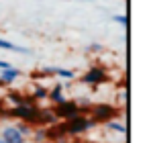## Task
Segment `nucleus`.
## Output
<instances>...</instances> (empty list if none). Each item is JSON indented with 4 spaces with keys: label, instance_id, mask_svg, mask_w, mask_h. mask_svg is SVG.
Here are the masks:
<instances>
[{
    "label": "nucleus",
    "instance_id": "obj_18",
    "mask_svg": "<svg viewBox=\"0 0 149 143\" xmlns=\"http://www.w3.org/2000/svg\"><path fill=\"white\" fill-rule=\"evenodd\" d=\"M88 51H90V53H100V51H102V45H100V43H92V45L88 47Z\"/></svg>",
    "mask_w": 149,
    "mask_h": 143
},
{
    "label": "nucleus",
    "instance_id": "obj_5",
    "mask_svg": "<svg viewBox=\"0 0 149 143\" xmlns=\"http://www.w3.org/2000/svg\"><path fill=\"white\" fill-rule=\"evenodd\" d=\"M51 108H53V112H55V116H57L59 121H68V119H72V116H76V114H82L78 102H76V100H68V98H65L63 102H59V104H53Z\"/></svg>",
    "mask_w": 149,
    "mask_h": 143
},
{
    "label": "nucleus",
    "instance_id": "obj_3",
    "mask_svg": "<svg viewBox=\"0 0 149 143\" xmlns=\"http://www.w3.org/2000/svg\"><path fill=\"white\" fill-rule=\"evenodd\" d=\"M88 114L96 121V125H100V123H108V121L116 119V116L120 114V110H118L114 104L98 102V104H92V106H90V112H88Z\"/></svg>",
    "mask_w": 149,
    "mask_h": 143
},
{
    "label": "nucleus",
    "instance_id": "obj_19",
    "mask_svg": "<svg viewBox=\"0 0 149 143\" xmlns=\"http://www.w3.org/2000/svg\"><path fill=\"white\" fill-rule=\"evenodd\" d=\"M6 68H13V63L6 59H0V70H6Z\"/></svg>",
    "mask_w": 149,
    "mask_h": 143
},
{
    "label": "nucleus",
    "instance_id": "obj_10",
    "mask_svg": "<svg viewBox=\"0 0 149 143\" xmlns=\"http://www.w3.org/2000/svg\"><path fill=\"white\" fill-rule=\"evenodd\" d=\"M0 49H4V51H13V53H21V55H31V49L27 47H21V45H15L13 41H6L0 37Z\"/></svg>",
    "mask_w": 149,
    "mask_h": 143
},
{
    "label": "nucleus",
    "instance_id": "obj_4",
    "mask_svg": "<svg viewBox=\"0 0 149 143\" xmlns=\"http://www.w3.org/2000/svg\"><path fill=\"white\" fill-rule=\"evenodd\" d=\"M110 78H108V72L102 68V66H92L84 76H82V84H86V86H92V88H98V86H102V84H106Z\"/></svg>",
    "mask_w": 149,
    "mask_h": 143
},
{
    "label": "nucleus",
    "instance_id": "obj_7",
    "mask_svg": "<svg viewBox=\"0 0 149 143\" xmlns=\"http://www.w3.org/2000/svg\"><path fill=\"white\" fill-rule=\"evenodd\" d=\"M59 119L55 116L53 108H41L39 110V119H37V127H51L55 125Z\"/></svg>",
    "mask_w": 149,
    "mask_h": 143
},
{
    "label": "nucleus",
    "instance_id": "obj_1",
    "mask_svg": "<svg viewBox=\"0 0 149 143\" xmlns=\"http://www.w3.org/2000/svg\"><path fill=\"white\" fill-rule=\"evenodd\" d=\"M39 110H41V106H39L37 102H35V104H19V106L6 108V119H17V121L29 123L31 127H37Z\"/></svg>",
    "mask_w": 149,
    "mask_h": 143
},
{
    "label": "nucleus",
    "instance_id": "obj_8",
    "mask_svg": "<svg viewBox=\"0 0 149 143\" xmlns=\"http://www.w3.org/2000/svg\"><path fill=\"white\" fill-rule=\"evenodd\" d=\"M19 76H23V72H21V70H17V68L0 70V82H2L4 86H10L15 80H19Z\"/></svg>",
    "mask_w": 149,
    "mask_h": 143
},
{
    "label": "nucleus",
    "instance_id": "obj_16",
    "mask_svg": "<svg viewBox=\"0 0 149 143\" xmlns=\"http://www.w3.org/2000/svg\"><path fill=\"white\" fill-rule=\"evenodd\" d=\"M53 74L59 76V78H63V80H74L76 78V74L72 70H65V68H53Z\"/></svg>",
    "mask_w": 149,
    "mask_h": 143
},
{
    "label": "nucleus",
    "instance_id": "obj_11",
    "mask_svg": "<svg viewBox=\"0 0 149 143\" xmlns=\"http://www.w3.org/2000/svg\"><path fill=\"white\" fill-rule=\"evenodd\" d=\"M47 100H51V104H59V102H63V100H65V96H63V84H55V86L49 90Z\"/></svg>",
    "mask_w": 149,
    "mask_h": 143
},
{
    "label": "nucleus",
    "instance_id": "obj_21",
    "mask_svg": "<svg viewBox=\"0 0 149 143\" xmlns=\"http://www.w3.org/2000/svg\"><path fill=\"white\" fill-rule=\"evenodd\" d=\"M0 88H4V84H2V82H0Z\"/></svg>",
    "mask_w": 149,
    "mask_h": 143
},
{
    "label": "nucleus",
    "instance_id": "obj_15",
    "mask_svg": "<svg viewBox=\"0 0 149 143\" xmlns=\"http://www.w3.org/2000/svg\"><path fill=\"white\" fill-rule=\"evenodd\" d=\"M15 129H17L23 137H31V133H33V127H31L29 123H23V121H19V123L15 125Z\"/></svg>",
    "mask_w": 149,
    "mask_h": 143
},
{
    "label": "nucleus",
    "instance_id": "obj_9",
    "mask_svg": "<svg viewBox=\"0 0 149 143\" xmlns=\"http://www.w3.org/2000/svg\"><path fill=\"white\" fill-rule=\"evenodd\" d=\"M4 100L10 102V106H19V104H27V94L21 90H8L4 94Z\"/></svg>",
    "mask_w": 149,
    "mask_h": 143
},
{
    "label": "nucleus",
    "instance_id": "obj_17",
    "mask_svg": "<svg viewBox=\"0 0 149 143\" xmlns=\"http://www.w3.org/2000/svg\"><path fill=\"white\" fill-rule=\"evenodd\" d=\"M112 21H114V23H118V25H123V27H127V25H129V17H127V15H114V17H112Z\"/></svg>",
    "mask_w": 149,
    "mask_h": 143
},
{
    "label": "nucleus",
    "instance_id": "obj_20",
    "mask_svg": "<svg viewBox=\"0 0 149 143\" xmlns=\"http://www.w3.org/2000/svg\"><path fill=\"white\" fill-rule=\"evenodd\" d=\"M0 143H6V141H4V139H2V137H0Z\"/></svg>",
    "mask_w": 149,
    "mask_h": 143
},
{
    "label": "nucleus",
    "instance_id": "obj_12",
    "mask_svg": "<svg viewBox=\"0 0 149 143\" xmlns=\"http://www.w3.org/2000/svg\"><path fill=\"white\" fill-rule=\"evenodd\" d=\"M47 94H49V88H45V86H41V84L33 86V92H31V96H33L37 102H41V100H47Z\"/></svg>",
    "mask_w": 149,
    "mask_h": 143
},
{
    "label": "nucleus",
    "instance_id": "obj_13",
    "mask_svg": "<svg viewBox=\"0 0 149 143\" xmlns=\"http://www.w3.org/2000/svg\"><path fill=\"white\" fill-rule=\"evenodd\" d=\"M110 131H114V133H120V135H127V125L123 123V121H116V119H112V121H108V123H104Z\"/></svg>",
    "mask_w": 149,
    "mask_h": 143
},
{
    "label": "nucleus",
    "instance_id": "obj_14",
    "mask_svg": "<svg viewBox=\"0 0 149 143\" xmlns=\"http://www.w3.org/2000/svg\"><path fill=\"white\" fill-rule=\"evenodd\" d=\"M31 137L35 139V143H45L47 141V133H45V127H33V133H31Z\"/></svg>",
    "mask_w": 149,
    "mask_h": 143
},
{
    "label": "nucleus",
    "instance_id": "obj_2",
    "mask_svg": "<svg viewBox=\"0 0 149 143\" xmlns=\"http://www.w3.org/2000/svg\"><path fill=\"white\" fill-rule=\"evenodd\" d=\"M96 127V121L90 114H76L68 121H63V129L68 133V137H76V135H84L90 129Z\"/></svg>",
    "mask_w": 149,
    "mask_h": 143
},
{
    "label": "nucleus",
    "instance_id": "obj_6",
    "mask_svg": "<svg viewBox=\"0 0 149 143\" xmlns=\"http://www.w3.org/2000/svg\"><path fill=\"white\" fill-rule=\"evenodd\" d=\"M0 137H2L6 143H27V137H23V135L15 129V125L2 127V129H0Z\"/></svg>",
    "mask_w": 149,
    "mask_h": 143
}]
</instances>
